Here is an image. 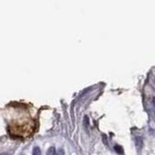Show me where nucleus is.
<instances>
[{
  "mask_svg": "<svg viewBox=\"0 0 155 155\" xmlns=\"http://www.w3.org/2000/svg\"><path fill=\"white\" fill-rule=\"evenodd\" d=\"M135 144H136L138 149H140V148L143 146V139L140 137H137L136 139H135Z\"/></svg>",
  "mask_w": 155,
  "mask_h": 155,
  "instance_id": "f257e3e1",
  "label": "nucleus"
},
{
  "mask_svg": "<svg viewBox=\"0 0 155 155\" xmlns=\"http://www.w3.org/2000/svg\"><path fill=\"white\" fill-rule=\"evenodd\" d=\"M56 150H55L54 146H51L47 151V155H56Z\"/></svg>",
  "mask_w": 155,
  "mask_h": 155,
  "instance_id": "f03ea898",
  "label": "nucleus"
},
{
  "mask_svg": "<svg viewBox=\"0 0 155 155\" xmlns=\"http://www.w3.org/2000/svg\"><path fill=\"white\" fill-rule=\"evenodd\" d=\"M32 155H41V149H40V147L35 146L34 148H33Z\"/></svg>",
  "mask_w": 155,
  "mask_h": 155,
  "instance_id": "7ed1b4c3",
  "label": "nucleus"
},
{
  "mask_svg": "<svg viewBox=\"0 0 155 155\" xmlns=\"http://www.w3.org/2000/svg\"><path fill=\"white\" fill-rule=\"evenodd\" d=\"M114 150L116 151L118 154H123V148L120 146H117V144L116 146H114Z\"/></svg>",
  "mask_w": 155,
  "mask_h": 155,
  "instance_id": "20e7f679",
  "label": "nucleus"
},
{
  "mask_svg": "<svg viewBox=\"0 0 155 155\" xmlns=\"http://www.w3.org/2000/svg\"><path fill=\"white\" fill-rule=\"evenodd\" d=\"M84 126H85V127H88V117L86 116V115L84 116Z\"/></svg>",
  "mask_w": 155,
  "mask_h": 155,
  "instance_id": "39448f33",
  "label": "nucleus"
},
{
  "mask_svg": "<svg viewBox=\"0 0 155 155\" xmlns=\"http://www.w3.org/2000/svg\"><path fill=\"white\" fill-rule=\"evenodd\" d=\"M56 155H65V152H64V150L62 149V148H60L58 151H57V154Z\"/></svg>",
  "mask_w": 155,
  "mask_h": 155,
  "instance_id": "423d86ee",
  "label": "nucleus"
},
{
  "mask_svg": "<svg viewBox=\"0 0 155 155\" xmlns=\"http://www.w3.org/2000/svg\"><path fill=\"white\" fill-rule=\"evenodd\" d=\"M102 138H103L105 144H108V143H107V138H106V135H103V136H102Z\"/></svg>",
  "mask_w": 155,
  "mask_h": 155,
  "instance_id": "0eeeda50",
  "label": "nucleus"
},
{
  "mask_svg": "<svg viewBox=\"0 0 155 155\" xmlns=\"http://www.w3.org/2000/svg\"><path fill=\"white\" fill-rule=\"evenodd\" d=\"M153 105H154V107H155V97H153Z\"/></svg>",
  "mask_w": 155,
  "mask_h": 155,
  "instance_id": "6e6552de",
  "label": "nucleus"
},
{
  "mask_svg": "<svg viewBox=\"0 0 155 155\" xmlns=\"http://www.w3.org/2000/svg\"><path fill=\"white\" fill-rule=\"evenodd\" d=\"M2 155H8V154H2Z\"/></svg>",
  "mask_w": 155,
  "mask_h": 155,
  "instance_id": "1a4fd4ad",
  "label": "nucleus"
}]
</instances>
